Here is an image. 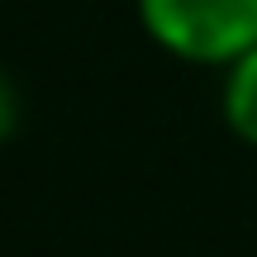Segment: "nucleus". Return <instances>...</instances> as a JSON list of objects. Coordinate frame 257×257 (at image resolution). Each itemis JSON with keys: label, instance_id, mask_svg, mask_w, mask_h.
Segmentation results:
<instances>
[{"label": "nucleus", "instance_id": "1", "mask_svg": "<svg viewBox=\"0 0 257 257\" xmlns=\"http://www.w3.org/2000/svg\"><path fill=\"white\" fill-rule=\"evenodd\" d=\"M138 24L181 62L229 67L257 48V0H138Z\"/></svg>", "mask_w": 257, "mask_h": 257}, {"label": "nucleus", "instance_id": "3", "mask_svg": "<svg viewBox=\"0 0 257 257\" xmlns=\"http://www.w3.org/2000/svg\"><path fill=\"white\" fill-rule=\"evenodd\" d=\"M15 128H19V91H15V81L0 72V143H5Z\"/></svg>", "mask_w": 257, "mask_h": 257}, {"label": "nucleus", "instance_id": "2", "mask_svg": "<svg viewBox=\"0 0 257 257\" xmlns=\"http://www.w3.org/2000/svg\"><path fill=\"white\" fill-rule=\"evenodd\" d=\"M219 110H224V124L233 128V138H243L248 148H257V48L224 67Z\"/></svg>", "mask_w": 257, "mask_h": 257}]
</instances>
